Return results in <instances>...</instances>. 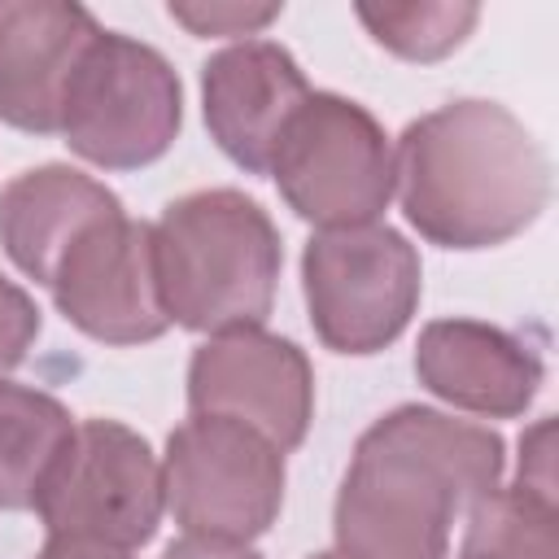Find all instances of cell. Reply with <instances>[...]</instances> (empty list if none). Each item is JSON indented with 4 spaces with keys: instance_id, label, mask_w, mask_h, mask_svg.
<instances>
[{
    "instance_id": "2e32d148",
    "label": "cell",
    "mask_w": 559,
    "mask_h": 559,
    "mask_svg": "<svg viewBox=\"0 0 559 559\" xmlns=\"http://www.w3.org/2000/svg\"><path fill=\"white\" fill-rule=\"evenodd\" d=\"M463 559H559L555 493L511 485L467 507Z\"/></svg>"
},
{
    "instance_id": "7402d4cb",
    "label": "cell",
    "mask_w": 559,
    "mask_h": 559,
    "mask_svg": "<svg viewBox=\"0 0 559 559\" xmlns=\"http://www.w3.org/2000/svg\"><path fill=\"white\" fill-rule=\"evenodd\" d=\"M39 559H131L122 546H105V542H83V537H52Z\"/></svg>"
},
{
    "instance_id": "ac0fdd59",
    "label": "cell",
    "mask_w": 559,
    "mask_h": 559,
    "mask_svg": "<svg viewBox=\"0 0 559 559\" xmlns=\"http://www.w3.org/2000/svg\"><path fill=\"white\" fill-rule=\"evenodd\" d=\"M275 13L280 4H170V17L197 35H249Z\"/></svg>"
},
{
    "instance_id": "603a6c76",
    "label": "cell",
    "mask_w": 559,
    "mask_h": 559,
    "mask_svg": "<svg viewBox=\"0 0 559 559\" xmlns=\"http://www.w3.org/2000/svg\"><path fill=\"white\" fill-rule=\"evenodd\" d=\"M314 559H345V555H341V550H336V555H314Z\"/></svg>"
},
{
    "instance_id": "6da1fadb",
    "label": "cell",
    "mask_w": 559,
    "mask_h": 559,
    "mask_svg": "<svg viewBox=\"0 0 559 559\" xmlns=\"http://www.w3.org/2000/svg\"><path fill=\"white\" fill-rule=\"evenodd\" d=\"M502 441L428 406L376 419L336 493L345 559H445L454 515L498 489Z\"/></svg>"
},
{
    "instance_id": "3957f363",
    "label": "cell",
    "mask_w": 559,
    "mask_h": 559,
    "mask_svg": "<svg viewBox=\"0 0 559 559\" xmlns=\"http://www.w3.org/2000/svg\"><path fill=\"white\" fill-rule=\"evenodd\" d=\"M166 314L192 332L258 328L280 280V236L258 201L210 188L166 205L153 227Z\"/></svg>"
},
{
    "instance_id": "52a82bcc",
    "label": "cell",
    "mask_w": 559,
    "mask_h": 559,
    "mask_svg": "<svg viewBox=\"0 0 559 559\" xmlns=\"http://www.w3.org/2000/svg\"><path fill=\"white\" fill-rule=\"evenodd\" d=\"M162 463L148 441L114 419L74 424L70 445L35 493L52 537H83L105 546H140L162 520Z\"/></svg>"
},
{
    "instance_id": "5bb4252c",
    "label": "cell",
    "mask_w": 559,
    "mask_h": 559,
    "mask_svg": "<svg viewBox=\"0 0 559 559\" xmlns=\"http://www.w3.org/2000/svg\"><path fill=\"white\" fill-rule=\"evenodd\" d=\"M118 197L83 170L39 166L4 183L0 192V240L17 271L48 284L61 253L100 218L118 214Z\"/></svg>"
},
{
    "instance_id": "9a60e30c",
    "label": "cell",
    "mask_w": 559,
    "mask_h": 559,
    "mask_svg": "<svg viewBox=\"0 0 559 559\" xmlns=\"http://www.w3.org/2000/svg\"><path fill=\"white\" fill-rule=\"evenodd\" d=\"M70 437L74 419L57 397L0 380V507H35V493Z\"/></svg>"
},
{
    "instance_id": "30bf717a",
    "label": "cell",
    "mask_w": 559,
    "mask_h": 559,
    "mask_svg": "<svg viewBox=\"0 0 559 559\" xmlns=\"http://www.w3.org/2000/svg\"><path fill=\"white\" fill-rule=\"evenodd\" d=\"M192 415L236 419L271 445L293 450L310 428L314 380L306 354L262 328H231L210 336L188 367Z\"/></svg>"
},
{
    "instance_id": "ba28073f",
    "label": "cell",
    "mask_w": 559,
    "mask_h": 559,
    "mask_svg": "<svg viewBox=\"0 0 559 559\" xmlns=\"http://www.w3.org/2000/svg\"><path fill=\"white\" fill-rule=\"evenodd\" d=\"M301 280L314 332L341 354L384 349L419 301V258L380 223L319 231L306 245Z\"/></svg>"
},
{
    "instance_id": "5b68a950",
    "label": "cell",
    "mask_w": 559,
    "mask_h": 559,
    "mask_svg": "<svg viewBox=\"0 0 559 559\" xmlns=\"http://www.w3.org/2000/svg\"><path fill=\"white\" fill-rule=\"evenodd\" d=\"M271 175L284 201L323 231L362 227L393 197V148L362 105L310 92L275 148Z\"/></svg>"
},
{
    "instance_id": "8992f818",
    "label": "cell",
    "mask_w": 559,
    "mask_h": 559,
    "mask_svg": "<svg viewBox=\"0 0 559 559\" xmlns=\"http://www.w3.org/2000/svg\"><path fill=\"white\" fill-rule=\"evenodd\" d=\"M162 493L183 533L249 542L284 502V450L236 419L192 415L166 441Z\"/></svg>"
},
{
    "instance_id": "7a4b0ae2",
    "label": "cell",
    "mask_w": 559,
    "mask_h": 559,
    "mask_svg": "<svg viewBox=\"0 0 559 559\" xmlns=\"http://www.w3.org/2000/svg\"><path fill=\"white\" fill-rule=\"evenodd\" d=\"M406 218L445 249H485L524 231L550 192L528 127L493 100H454L411 122L393 148Z\"/></svg>"
},
{
    "instance_id": "e0dca14e",
    "label": "cell",
    "mask_w": 559,
    "mask_h": 559,
    "mask_svg": "<svg viewBox=\"0 0 559 559\" xmlns=\"http://www.w3.org/2000/svg\"><path fill=\"white\" fill-rule=\"evenodd\" d=\"M358 17L376 35V44L393 48L397 57L432 61L463 44L480 9L476 4H358Z\"/></svg>"
},
{
    "instance_id": "7c38bea8",
    "label": "cell",
    "mask_w": 559,
    "mask_h": 559,
    "mask_svg": "<svg viewBox=\"0 0 559 559\" xmlns=\"http://www.w3.org/2000/svg\"><path fill=\"white\" fill-rule=\"evenodd\" d=\"M96 17L57 0H0V118L22 131H57L66 83Z\"/></svg>"
},
{
    "instance_id": "277c9868",
    "label": "cell",
    "mask_w": 559,
    "mask_h": 559,
    "mask_svg": "<svg viewBox=\"0 0 559 559\" xmlns=\"http://www.w3.org/2000/svg\"><path fill=\"white\" fill-rule=\"evenodd\" d=\"M57 131L96 166H144L179 131V79L157 48L100 31L66 83Z\"/></svg>"
},
{
    "instance_id": "4fadbf2b",
    "label": "cell",
    "mask_w": 559,
    "mask_h": 559,
    "mask_svg": "<svg viewBox=\"0 0 559 559\" xmlns=\"http://www.w3.org/2000/svg\"><path fill=\"white\" fill-rule=\"evenodd\" d=\"M419 380L476 415H520L542 384V358L511 332L476 319H437L415 349Z\"/></svg>"
},
{
    "instance_id": "ffe728a7",
    "label": "cell",
    "mask_w": 559,
    "mask_h": 559,
    "mask_svg": "<svg viewBox=\"0 0 559 559\" xmlns=\"http://www.w3.org/2000/svg\"><path fill=\"white\" fill-rule=\"evenodd\" d=\"M550 441H555V424L542 419V424L524 437V445H520L524 454H520V476H515V485L555 493V450H550Z\"/></svg>"
},
{
    "instance_id": "9c48e42d",
    "label": "cell",
    "mask_w": 559,
    "mask_h": 559,
    "mask_svg": "<svg viewBox=\"0 0 559 559\" xmlns=\"http://www.w3.org/2000/svg\"><path fill=\"white\" fill-rule=\"evenodd\" d=\"M48 288L74 328L109 345L153 341L170 323L157 284L153 227L127 218L122 210L92 223L61 253Z\"/></svg>"
},
{
    "instance_id": "d6986e66",
    "label": "cell",
    "mask_w": 559,
    "mask_h": 559,
    "mask_svg": "<svg viewBox=\"0 0 559 559\" xmlns=\"http://www.w3.org/2000/svg\"><path fill=\"white\" fill-rule=\"evenodd\" d=\"M35 332H39V310L17 284L0 275V376L26 358Z\"/></svg>"
},
{
    "instance_id": "44dd1931",
    "label": "cell",
    "mask_w": 559,
    "mask_h": 559,
    "mask_svg": "<svg viewBox=\"0 0 559 559\" xmlns=\"http://www.w3.org/2000/svg\"><path fill=\"white\" fill-rule=\"evenodd\" d=\"M162 559H262L258 550H249L245 542H227V537H179L166 546Z\"/></svg>"
},
{
    "instance_id": "8fae6325",
    "label": "cell",
    "mask_w": 559,
    "mask_h": 559,
    "mask_svg": "<svg viewBox=\"0 0 559 559\" xmlns=\"http://www.w3.org/2000/svg\"><path fill=\"white\" fill-rule=\"evenodd\" d=\"M201 92L218 148L253 175H271L284 131L310 96L297 61L266 39H245L210 57Z\"/></svg>"
}]
</instances>
